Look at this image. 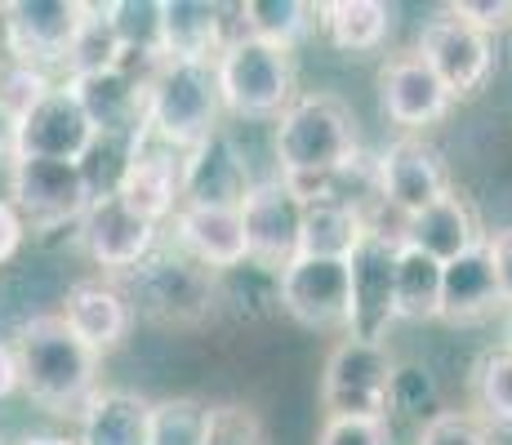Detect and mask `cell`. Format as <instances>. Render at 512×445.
<instances>
[{"label": "cell", "mask_w": 512, "mask_h": 445, "mask_svg": "<svg viewBox=\"0 0 512 445\" xmlns=\"http://www.w3.org/2000/svg\"><path fill=\"white\" fill-rule=\"evenodd\" d=\"M18 370H23V392L49 414H76L81 419L85 405L94 401L98 383V356L63 325V316H32L14 339Z\"/></svg>", "instance_id": "obj_1"}, {"label": "cell", "mask_w": 512, "mask_h": 445, "mask_svg": "<svg viewBox=\"0 0 512 445\" xmlns=\"http://www.w3.org/2000/svg\"><path fill=\"white\" fill-rule=\"evenodd\" d=\"M357 161V121L334 94H303L277 116L281 178H330Z\"/></svg>", "instance_id": "obj_2"}, {"label": "cell", "mask_w": 512, "mask_h": 445, "mask_svg": "<svg viewBox=\"0 0 512 445\" xmlns=\"http://www.w3.org/2000/svg\"><path fill=\"white\" fill-rule=\"evenodd\" d=\"M214 81L228 112L250 121L281 116L294 103V54L228 27V45L214 58Z\"/></svg>", "instance_id": "obj_3"}, {"label": "cell", "mask_w": 512, "mask_h": 445, "mask_svg": "<svg viewBox=\"0 0 512 445\" xmlns=\"http://www.w3.org/2000/svg\"><path fill=\"white\" fill-rule=\"evenodd\" d=\"M223 94L214 63H165L147 89V130L179 152H192L219 134Z\"/></svg>", "instance_id": "obj_4"}, {"label": "cell", "mask_w": 512, "mask_h": 445, "mask_svg": "<svg viewBox=\"0 0 512 445\" xmlns=\"http://www.w3.org/2000/svg\"><path fill=\"white\" fill-rule=\"evenodd\" d=\"M214 276L210 267L187 259L179 245L152 250L147 259L125 272L130 281V312H143L147 321L161 325H196L214 312Z\"/></svg>", "instance_id": "obj_5"}, {"label": "cell", "mask_w": 512, "mask_h": 445, "mask_svg": "<svg viewBox=\"0 0 512 445\" xmlns=\"http://www.w3.org/2000/svg\"><path fill=\"white\" fill-rule=\"evenodd\" d=\"M397 361H392L388 343H361L343 339L326 356V374H321V405L326 419H383L388 423V388Z\"/></svg>", "instance_id": "obj_6"}, {"label": "cell", "mask_w": 512, "mask_h": 445, "mask_svg": "<svg viewBox=\"0 0 512 445\" xmlns=\"http://www.w3.org/2000/svg\"><path fill=\"white\" fill-rule=\"evenodd\" d=\"M90 5L81 0H14L0 5V45L9 63L23 67H54L72 58V45L81 36Z\"/></svg>", "instance_id": "obj_7"}, {"label": "cell", "mask_w": 512, "mask_h": 445, "mask_svg": "<svg viewBox=\"0 0 512 445\" xmlns=\"http://www.w3.org/2000/svg\"><path fill=\"white\" fill-rule=\"evenodd\" d=\"M9 205L18 219L36 232L58 223H81L85 205H90V187L76 161H36V156H18L9 165Z\"/></svg>", "instance_id": "obj_8"}, {"label": "cell", "mask_w": 512, "mask_h": 445, "mask_svg": "<svg viewBox=\"0 0 512 445\" xmlns=\"http://www.w3.org/2000/svg\"><path fill=\"white\" fill-rule=\"evenodd\" d=\"M392 259H397V232L370 227L361 245L348 254V339L383 343L392 312Z\"/></svg>", "instance_id": "obj_9"}, {"label": "cell", "mask_w": 512, "mask_h": 445, "mask_svg": "<svg viewBox=\"0 0 512 445\" xmlns=\"http://www.w3.org/2000/svg\"><path fill=\"white\" fill-rule=\"evenodd\" d=\"M241 223H245V254H250V263L281 272V267L299 259L303 201L290 192V183L281 174L250 183V192L241 201Z\"/></svg>", "instance_id": "obj_10"}, {"label": "cell", "mask_w": 512, "mask_h": 445, "mask_svg": "<svg viewBox=\"0 0 512 445\" xmlns=\"http://www.w3.org/2000/svg\"><path fill=\"white\" fill-rule=\"evenodd\" d=\"M348 259L299 254L277 272V303L303 330H348Z\"/></svg>", "instance_id": "obj_11"}, {"label": "cell", "mask_w": 512, "mask_h": 445, "mask_svg": "<svg viewBox=\"0 0 512 445\" xmlns=\"http://www.w3.org/2000/svg\"><path fill=\"white\" fill-rule=\"evenodd\" d=\"M183 161H187V152L170 147L152 130H143L130 147V165H125L121 183H116V196L134 214H143L147 223L170 219L183 205Z\"/></svg>", "instance_id": "obj_12"}, {"label": "cell", "mask_w": 512, "mask_h": 445, "mask_svg": "<svg viewBox=\"0 0 512 445\" xmlns=\"http://www.w3.org/2000/svg\"><path fill=\"white\" fill-rule=\"evenodd\" d=\"M419 58L432 67L450 98H472L477 89H486L490 72H495V45L490 36L472 32L468 23L441 14L423 27L419 36Z\"/></svg>", "instance_id": "obj_13"}, {"label": "cell", "mask_w": 512, "mask_h": 445, "mask_svg": "<svg viewBox=\"0 0 512 445\" xmlns=\"http://www.w3.org/2000/svg\"><path fill=\"white\" fill-rule=\"evenodd\" d=\"M374 170H379V196L401 214V223L415 219L419 210H428L432 201H441L450 192V178H446L437 147H428L415 134L397 138L374 161Z\"/></svg>", "instance_id": "obj_14"}, {"label": "cell", "mask_w": 512, "mask_h": 445, "mask_svg": "<svg viewBox=\"0 0 512 445\" xmlns=\"http://www.w3.org/2000/svg\"><path fill=\"white\" fill-rule=\"evenodd\" d=\"M81 245L107 272H134L156 250V223L134 214L121 196H94L81 214Z\"/></svg>", "instance_id": "obj_15"}, {"label": "cell", "mask_w": 512, "mask_h": 445, "mask_svg": "<svg viewBox=\"0 0 512 445\" xmlns=\"http://www.w3.org/2000/svg\"><path fill=\"white\" fill-rule=\"evenodd\" d=\"M94 125L85 116V107L76 103V94L63 85H54L32 112L18 121V156H36V161H76L90 152Z\"/></svg>", "instance_id": "obj_16"}, {"label": "cell", "mask_w": 512, "mask_h": 445, "mask_svg": "<svg viewBox=\"0 0 512 445\" xmlns=\"http://www.w3.org/2000/svg\"><path fill=\"white\" fill-rule=\"evenodd\" d=\"M379 103L392 125L423 130V125H437L455 98L432 76V67L419 58V49H410V54L388 58V67L379 72Z\"/></svg>", "instance_id": "obj_17"}, {"label": "cell", "mask_w": 512, "mask_h": 445, "mask_svg": "<svg viewBox=\"0 0 512 445\" xmlns=\"http://www.w3.org/2000/svg\"><path fill=\"white\" fill-rule=\"evenodd\" d=\"M174 245L210 272H232L245 254L241 205H179L174 210Z\"/></svg>", "instance_id": "obj_18"}, {"label": "cell", "mask_w": 512, "mask_h": 445, "mask_svg": "<svg viewBox=\"0 0 512 445\" xmlns=\"http://www.w3.org/2000/svg\"><path fill=\"white\" fill-rule=\"evenodd\" d=\"M67 89L76 94V103L85 107L94 134H112V138H134L147 130V81H139L125 67L98 76H81V81H67Z\"/></svg>", "instance_id": "obj_19"}, {"label": "cell", "mask_w": 512, "mask_h": 445, "mask_svg": "<svg viewBox=\"0 0 512 445\" xmlns=\"http://www.w3.org/2000/svg\"><path fill=\"white\" fill-rule=\"evenodd\" d=\"M63 325L85 343L94 356H107L125 343L134 325V312H130V299L125 290L107 281H76L63 299Z\"/></svg>", "instance_id": "obj_20"}, {"label": "cell", "mask_w": 512, "mask_h": 445, "mask_svg": "<svg viewBox=\"0 0 512 445\" xmlns=\"http://www.w3.org/2000/svg\"><path fill=\"white\" fill-rule=\"evenodd\" d=\"M245 192H250V165L223 130L187 152L183 205H241Z\"/></svg>", "instance_id": "obj_21"}, {"label": "cell", "mask_w": 512, "mask_h": 445, "mask_svg": "<svg viewBox=\"0 0 512 445\" xmlns=\"http://www.w3.org/2000/svg\"><path fill=\"white\" fill-rule=\"evenodd\" d=\"M205 0H161V58L165 63H214L228 45L232 18Z\"/></svg>", "instance_id": "obj_22"}, {"label": "cell", "mask_w": 512, "mask_h": 445, "mask_svg": "<svg viewBox=\"0 0 512 445\" xmlns=\"http://www.w3.org/2000/svg\"><path fill=\"white\" fill-rule=\"evenodd\" d=\"M397 241L415 245V250H423L428 259H437L441 267H446V263H455L459 254H468L472 245L486 241V232H481L477 210H472L464 196L446 192L441 201H432L428 210H419L415 219L401 223Z\"/></svg>", "instance_id": "obj_23"}, {"label": "cell", "mask_w": 512, "mask_h": 445, "mask_svg": "<svg viewBox=\"0 0 512 445\" xmlns=\"http://www.w3.org/2000/svg\"><path fill=\"white\" fill-rule=\"evenodd\" d=\"M499 308H504V294H499L486 241L472 245L468 254H459L455 263L441 267V321L472 325V321H486V316Z\"/></svg>", "instance_id": "obj_24"}, {"label": "cell", "mask_w": 512, "mask_h": 445, "mask_svg": "<svg viewBox=\"0 0 512 445\" xmlns=\"http://www.w3.org/2000/svg\"><path fill=\"white\" fill-rule=\"evenodd\" d=\"M370 227H374L370 214H361L357 205L339 201V196H317V201H303L299 254H312V259H348Z\"/></svg>", "instance_id": "obj_25"}, {"label": "cell", "mask_w": 512, "mask_h": 445, "mask_svg": "<svg viewBox=\"0 0 512 445\" xmlns=\"http://www.w3.org/2000/svg\"><path fill=\"white\" fill-rule=\"evenodd\" d=\"M147 414H152V401L121 388H98L81 414L76 445H147Z\"/></svg>", "instance_id": "obj_26"}, {"label": "cell", "mask_w": 512, "mask_h": 445, "mask_svg": "<svg viewBox=\"0 0 512 445\" xmlns=\"http://www.w3.org/2000/svg\"><path fill=\"white\" fill-rule=\"evenodd\" d=\"M392 312L397 321L441 316V263L406 241H397V259H392Z\"/></svg>", "instance_id": "obj_27"}, {"label": "cell", "mask_w": 512, "mask_h": 445, "mask_svg": "<svg viewBox=\"0 0 512 445\" xmlns=\"http://www.w3.org/2000/svg\"><path fill=\"white\" fill-rule=\"evenodd\" d=\"M317 23L330 36L334 49H343V54H370L388 36L392 9L379 5V0H330V5H321Z\"/></svg>", "instance_id": "obj_28"}, {"label": "cell", "mask_w": 512, "mask_h": 445, "mask_svg": "<svg viewBox=\"0 0 512 445\" xmlns=\"http://www.w3.org/2000/svg\"><path fill=\"white\" fill-rule=\"evenodd\" d=\"M236 32L254 36V41L281 45L294 54V45L312 32V23L321 18V5H303V0H245L236 9Z\"/></svg>", "instance_id": "obj_29"}, {"label": "cell", "mask_w": 512, "mask_h": 445, "mask_svg": "<svg viewBox=\"0 0 512 445\" xmlns=\"http://www.w3.org/2000/svg\"><path fill=\"white\" fill-rule=\"evenodd\" d=\"M472 419L486 428H512V352L508 348H486L472 365Z\"/></svg>", "instance_id": "obj_30"}, {"label": "cell", "mask_w": 512, "mask_h": 445, "mask_svg": "<svg viewBox=\"0 0 512 445\" xmlns=\"http://www.w3.org/2000/svg\"><path fill=\"white\" fill-rule=\"evenodd\" d=\"M205 414H210V405H201L196 397L152 401L147 445H205Z\"/></svg>", "instance_id": "obj_31"}, {"label": "cell", "mask_w": 512, "mask_h": 445, "mask_svg": "<svg viewBox=\"0 0 512 445\" xmlns=\"http://www.w3.org/2000/svg\"><path fill=\"white\" fill-rule=\"evenodd\" d=\"M103 14L121 54H161V0H116Z\"/></svg>", "instance_id": "obj_32"}, {"label": "cell", "mask_w": 512, "mask_h": 445, "mask_svg": "<svg viewBox=\"0 0 512 445\" xmlns=\"http://www.w3.org/2000/svg\"><path fill=\"white\" fill-rule=\"evenodd\" d=\"M116 63H121V45H116V36H112V23H107L103 5H90V18H85L81 36H76V45H72V58H67V81L112 72Z\"/></svg>", "instance_id": "obj_33"}, {"label": "cell", "mask_w": 512, "mask_h": 445, "mask_svg": "<svg viewBox=\"0 0 512 445\" xmlns=\"http://www.w3.org/2000/svg\"><path fill=\"white\" fill-rule=\"evenodd\" d=\"M388 414H415L428 423L437 414V379L423 365H397L388 388Z\"/></svg>", "instance_id": "obj_34"}, {"label": "cell", "mask_w": 512, "mask_h": 445, "mask_svg": "<svg viewBox=\"0 0 512 445\" xmlns=\"http://www.w3.org/2000/svg\"><path fill=\"white\" fill-rule=\"evenodd\" d=\"M205 445H268V432L250 405L228 401L210 405V414H205Z\"/></svg>", "instance_id": "obj_35"}, {"label": "cell", "mask_w": 512, "mask_h": 445, "mask_svg": "<svg viewBox=\"0 0 512 445\" xmlns=\"http://www.w3.org/2000/svg\"><path fill=\"white\" fill-rule=\"evenodd\" d=\"M419 445H490V428L486 423H477L472 414L437 410L419 428Z\"/></svg>", "instance_id": "obj_36"}, {"label": "cell", "mask_w": 512, "mask_h": 445, "mask_svg": "<svg viewBox=\"0 0 512 445\" xmlns=\"http://www.w3.org/2000/svg\"><path fill=\"white\" fill-rule=\"evenodd\" d=\"M49 89H54V81H49V72H41V67L5 63V72H0V98H5V103L18 112V121H23V116L41 103Z\"/></svg>", "instance_id": "obj_37"}, {"label": "cell", "mask_w": 512, "mask_h": 445, "mask_svg": "<svg viewBox=\"0 0 512 445\" xmlns=\"http://www.w3.org/2000/svg\"><path fill=\"white\" fill-rule=\"evenodd\" d=\"M446 14L468 23L472 32L495 36L504 27H512V0H455V5H446Z\"/></svg>", "instance_id": "obj_38"}, {"label": "cell", "mask_w": 512, "mask_h": 445, "mask_svg": "<svg viewBox=\"0 0 512 445\" xmlns=\"http://www.w3.org/2000/svg\"><path fill=\"white\" fill-rule=\"evenodd\" d=\"M317 445H392L383 419H326Z\"/></svg>", "instance_id": "obj_39"}, {"label": "cell", "mask_w": 512, "mask_h": 445, "mask_svg": "<svg viewBox=\"0 0 512 445\" xmlns=\"http://www.w3.org/2000/svg\"><path fill=\"white\" fill-rule=\"evenodd\" d=\"M486 250H490V267H495L499 294H504V308H512V227L486 232Z\"/></svg>", "instance_id": "obj_40"}, {"label": "cell", "mask_w": 512, "mask_h": 445, "mask_svg": "<svg viewBox=\"0 0 512 445\" xmlns=\"http://www.w3.org/2000/svg\"><path fill=\"white\" fill-rule=\"evenodd\" d=\"M23 236H27V223L18 219L14 205L0 201V263H9L18 250H23Z\"/></svg>", "instance_id": "obj_41"}, {"label": "cell", "mask_w": 512, "mask_h": 445, "mask_svg": "<svg viewBox=\"0 0 512 445\" xmlns=\"http://www.w3.org/2000/svg\"><path fill=\"white\" fill-rule=\"evenodd\" d=\"M23 392V370H18V348L0 339V401Z\"/></svg>", "instance_id": "obj_42"}, {"label": "cell", "mask_w": 512, "mask_h": 445, "mask_svg": "<svg viewBox=\"0 0 512 445\" xmlns=\"http://www.w3.org/2000/svg\"><path fill=\"white\" fill-rule=\"evenodd\" d=\"M18 161V112L0 98V165Z\"/></svg>", "instance_id": "obj_43"}, {"label": "cell", "mask_w": 512, "mask_h": 445, "mask_svg": "<svg viewBox=\"0 0 512 445\" xmlns=\"http://www.w3.org/2000/svg\"><path fill=\"white\" fill-rule=\"evenodd\" d=\"M23 445H76V441H67V437H27Z\"/></svg>", "instance_id": "obj_44"}, {"label": "cell", "mask_w": 512, "mask_h": 445, "mask_svg": "<svg viewBox=\"0 0 512 445\" xmlns=\"http://www.w3.org/2000/svg\"><path fill=\"white\" fill-rule=\"evenodd\" d=\"M504 348L512 352V308H508V321H504Z\"/></svg>", "instance_id": "obj_45"}, {"label": "cell", "mask_w": 512, "mask_h": 445, "mask_svg": "<svg viewBox=\"0 0 512 445\" xmlns=\"http://www.w3.org/2000/svg\"><path fill=\"white\" fill-rule=\"evenodd\" d=\"M5 63H9V58H5V45H0V72H5Z\"/></svg>", "instance_id": "obj_46"}]
</instances>
